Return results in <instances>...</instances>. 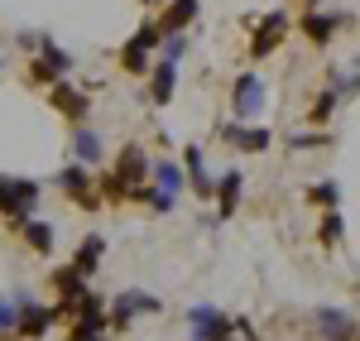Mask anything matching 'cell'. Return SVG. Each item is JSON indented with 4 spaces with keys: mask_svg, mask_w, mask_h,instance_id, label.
<instances>
[{
    "mask_svg": "<svg viewBox=\"0 0 360 341\" xmlns=\"http://www.w3.org/2000/svg\"><path fill=\"white\" fill-rule=\"evenodd\" d=\"M34 207H39V183L34 178H0V212L10 217V226L29 221Z\"/></svg>",
    "mask_w": 360,
    "mask_h": 341,
    "instance_id": "6da1fadb",
    "label": "cell"
},
{
    "mask_svg": "<svg viewBox=\"0 0 360 341\" xmlns=\"http://www.w3.org/2000/svg\"><path fill=\"white\" fill-rule=\"evenodd\" d=\"M231 101H236V115H240V120L264 115V101H269L264 77H259V72H240V77H236V86H231Z\"/></svg>",
    "mask_w": 360,
    "mask_h": 341,
    "instance_id": "7a4b0ae2",
    "label": "cell"
},
{
    "mask_svg": "<svg viewBox=\"0 0 360 341\" xmlns=\"http://www.w3.org/2000/svg\"><path fill=\"white\" fill-rule=\"evenodd\" d=\"M159 308H164V303H159L154 293H139V288H125V293H120V298L111 303V317H106V322L125 332V327H130L135 317H144V313H159Z\"/></svg>",
    "mask_w": 360,
    "mask_h": 341,
    "instance_id": "3957f363",
    "label": "cell"
},
{
    "mask_svg": "<svg viewBox=\"0 0 360 341\" xmlns=\"http://www.w3.org/2000/svg\"><path fill=\"white\" fill-rule=\"evenodd\" d=\"M188 322H193V341H221V337H231V317H221L212 303H197L193 313H188Z\"/></svg>",
    "mask_w": 360,
    "mask_h": 341,
    "instance_id": "277c9868",
    "label": "cell"
},
{
    "mask_svg": "<svg viewBox=\"0 0 360 341\" xmlns=\"http://www.w3.org/2000/svg\"><path fill=\"white\" fill-rule=\"evenodd\" d=\"M58 188L77 202V207H101V198H96V183H91V173H86L82 164H72V169L58 173Z\"/></svg>",
    "mask_w": 360,
    "mask_h": 341,
    "instance_id": "5b68a950",
    "label": "cell"
},
{
    "mask_svg": "<svg viewBox=\"0 0 360 341\" xmlns=\"http://www.w3.org/2000/svg\"><path fill=\"white\" fill-rule=\"evenodd\" d=\"M159 39H164V34H159V25H144V29L135 34V39L125 44L120 63H125L130 72H149V49H159Z\"/></svg>",
    "mask_w": 360,
    "mask_h": 341,
    "instance_id": "8992f818",
    "label": "cell"
},
{
    "mask_svg": "<svg viewBox=\"0 0 360 341\" xmlns=\"http://www.w3.org/2000/svg\"><path fill=\"white\" fill-rule=\"evenodd\" d=\"M49 101H53V106H58L63 115H68V120H77V125H82L86 115H91V101H86V91H77V86H68L63 77H58V82L49 86Z\"/></svg>",
    "mask_w": 360,
    "mask_h": 341,
    "instance_id": "52a82bcc",
    "label": "cell"
},
{
    "mask_svg": "<svg viewBox=\"0 0 360 341\" xmlns=\"http://www.w3.org/2000/svg\"><path fill=\"white\" fill-rule=\"evenodd\" d=\"M58 308H44V303H20V322H15V337L25 341H39L49 327H53Z\"/></svg>",
    "mask_w": 360,
    "mask_h": 341,
    "instance_id": "ba28073f",
    "label": "cell"
},
{
    "mask_svg": "<svg viewBox=\"0 0 360 341\" xmlns=\"http://www.w3.org/2000/svg\"><path fill=\"white\" fill-rule=\"evenodd\" d=\"M283 34H288V15H283V10H274L264 25L255 29V44H250V53H255V58H269V53L278 49V39H283Z\"/></svg>",
    "mask_w": 360,
    "mask_h": 341,
    "instance_id": "9c48e42d",
    "label": "cell"
},
{
    "mask_svg": "<svg viewBox=\"0 0 360 341\" xmlns=\"http://www.w3.org/2000/svg\"><path fill=\"white\" fill-rule=\"evenodd\" d=\"M226 140L236 144V149H245V154H264L274 135L269 130H259V125H245V120H236V125H226Z\"/></svg>",
    "mask_w": 360,
    "mask_h": 341,
    "instance_id": "30bf717a",
    "label": "cell"
},
{
    "mask_svg": "<svg viewBox=\"0 0 360 341\" xmlns=\"http://www.w3.org/2000/svg\"><path fill=\"white\" fill-rule=\"evenodd\" d=\"M317 332L322 341H356V322L341 308H317Z\"/></svg>",
    "mask_w": 360,
    "mask_h": 341,
    "instance_id": "8fae6325",
    "label": "cell"
},
{
    "mask_svg": "<svg viewBox=\"0 0 360 341\" xmlns=\"http://www.w3.org/2000/svg\"><path fill=\"white\" fill-rule=\"evenodd\" d=\"M144 173H149V159H144V149H139V144H125V149H120V159H115V178L135 188V183H144Z\"/></svg>",
    "mask_w": 360,
    "mask_h": 341,
    "instance_id": "7c38bea8",
    "label": "cell"
},
{
    "mask_svg": "<svg viewBox=\"0 0 360 341\" xmlns=\"http://www.w3.org/2000/svg\"><path fill=\"white\" fill-rule=\"evenodd\" d=\"M240 188H245V178H240V169H226L221 173V183L212 188V198L221 202V221L236 212V202H240Z\"/></svg>",
    "mask_w": 360,
    "mask_h": 341,
    "instance_id": "4fadbf2b",
    "label": "cell"
},
{
    "mask_svg": "<svg viewBox=\"0 0 360 341\" xmlns=\"http://www.w3.org/2000/svg\"><path fill=\"white\" fill-rule=\"evenodd\" d=\"M183 154H188V178H193L197 198L207 202V198H212V188H217V183H212V173H207V159H202V144H188Z\"/></svg>",
    "mask_w": 360,
    "mask_h": 341,
    "instance_id": "5bb4252c",
    "label": "cell"
},
{
    "mask_svg": "<svg viewBox=\"0 0 360 341\" xmlns=\"http://www.w3.org/2000/svg\"><path fill=\"white\" fill-rule=\"evenodd\" d=\"M197 15V0H168L164 20H159V34H183V29L193 25Z\"/></svg>",
    "mask_w": 360,
    "mask_h": 341,
    "instance_id": "9a60e30c",
    "label": "cell"
},
{
    "mask_svg": "<svg viewBox=\"0 0 360 341\" xmlns=\"http://www.w3.org/2000/svg\"><path fill=\"white\" fill-rule=\"evenodd\" d=\"M154 169V183H159V198L173 202L178 193H183V169L173 164V159H159V164H149Z\"/></svg>",
    "mask_w": 360,
    "mask_h": 341,
    "instance_id": "2e32d148",
    "label": "cell"
},
{
    "mask_svg": "<svg viewBox=\"0 0 360 341\" xmlns=\"http://www.w3.org/2000/svg\"><path fill=\"white\" fill-rule=\"evenodd\" d=\"M101 250H106V240H101V236H86L82 245H77V259H72V269H77L82 279H91V274H96V264H101Z\"/></svg>",
    "mask_w": 360,
    "mask_h": 341,
    "instance_id": "e0dca14e",
    "label": "cell"
},
{
    "mask_svg": "<svg viewBox=\"0 0 360 341\" xmlns=\"http://www.w3.org/2000/svg\"><path fill=\"white\" fill-rule=\"evenodd\" d=\"M149 77H154V82H149L154 101H159V106H168V101H173V91H178V67H173V63H159Z\"/></svg>",
    "mask_w": 360,
    "mask_h": 341,
    "instance_id": "ac0fdd59",
    "label": "cell"
},
{
    "mask_svg": "<svg viewBox=\"0 0 360 341\" xmlns=\"http://www.w3.org/2000/svg\"><path fill=\"white\" fill-rule=\"evenodd\" d=\"M20 236L29 240V250H39V255H49L53 250V221H20Z\"/></svg>",
    "mask_w": 360,
    "mask_h": 341,
    "instance_id": "d6986e66",
    "label": "cell"
},
{
    "mask_svg": "<svg viewBox=\"0 0 360 341\" xmlns=\"http://www.w3.org/2000/svg\"><path fill=\"white\" fill-rule=\"evenodd\" d=\"M72 159H77L82 169H91V164L101 159V135H96V130H77V135H72Z\"/></svg>",
    "mask_w": 360,
    "mask_h": 341,
    "instance_id": "ffe728a7",
    "label": "cell"
},
{
    "mask_svg": "<svg viewBox=\"0 0 360 341\" xmlns=\"http://www.w3.org/2000/svg\"><path fill=\"white\" fill-rule=\"evenodd\" d=\"M53 288H58V298L68 303V298H77V293L86 288V279L72 269V264H68V269H53Z\"/></svg>",
    "mask_w": 360,
    "mask_h": 341,
    "instance_id": "44dd1931",
    "label": "cell"
},
{
    "mask_svg": "<svg viewBox=\"0 0 360 341\" xmlns=\"http://www.w3.org/2000/svg\"><path fill=\"white\" fill-rule=\"evenodd\" d=\"M303 34L312 39V44H327V39L336 34V20H332V15H317V10H312V15L303 20Z\"/></svg>",
    "mask_w": 360,
    "mask_h": 341,
    "instance_id": "7402d4cb",
    "label": "cell"
},
{
    "mask_svg": "<svg viewBox=\"0 0 360 341\" xmlns=\"http://www.w3.org/2000/svg\"><path fill=\"white\" fill-rule=\"evenodd\" d=\"M341 236H346V221H341V212H327V217H322V226H317V240H322V245H341Z\"/></svg>",
    "mask_w": 360,
    "mask_h": 341,
    "instance_id": "603a6c76",
    "label": "cell"
},
{
    "mask_svg": "<svg viewBox=\"0 0 360 341\" xmlns=\"http://www.w3.org/2000/svg\"><path fill=\"white\" fill-rule=\"evenodd\" d=\"M44 67H49L53 77H63V72H72V58L63 53V49H58L53 39H44Z\"/></svg>",
    "mask_w": 360,
    "mask_h": 341,
    "instance_id": "cb8c5ba5",
    "label": "cell"
},
{
    "mask_svg": "<svg viewBox=\"0 0 360 341\" xmlns=\"http://www.w3.org/2000/svg\"><path fill=\"white\" fill-rule=\"evenodd\" d=\"M336 101H341L336 91H322V96L312 101V111H307V120H312V125H327V120H332V111H336Z\"/></svg>",
    "mask_w": 360,
    "mask_h": 341,
    "instance_id": "d4e9b609",
    "label": "cell"
},
{
    "mask_svg": "<svg viewBox=\"0 0 360 341\" xmlns=\"http://www.w3.org/2000/svg\"><path fill=\"white\" fill-rule=\"evenodd\" d=\"M307 198H312V202H322V207L332 212L336 202H341V188H336V183H312V188H307Z\"/></svg>",
    "mask_w": 360,
    "mask_h": 341,
    "instance_id": "484cf974",
    "label": "cell"
},
{
    "mask_svg": "<svg viewBox=\"0 0 360 341\" xmlns=\"http://www.w3.org/2000/svg\"><path fill=\"white\" fill-rule=\"evenodd\" d=\"M96 193H106V202H125L130 198V183H120V178H101V183H96Z\"/></svg>",
    "mask_w": 360,
    "mask_h": 341,
    "instance_id": "4316f807",
    "label": "cell"
},
{
    "mask_svg": "<svg viewBox=\"0 0 360 341\" xmlns=\"http://www.w3.org/2000/svg\"><path fill=\"white\" fill-rule=\"evenodd\" d=\"M15 322H20V303L0 298V337H15Z\"/></svg>",
    "mask_w": 360,
    "mask_h": 341,
    "instance_id": "83f0119b",
    "label": "cell"
},
{
    "mask_svg": "<svg viewBox=\"0 0 360 341\" xmlns=\"http://www.w3.org/2000/svg\"><path fill=\"white\" fill-rule=\"evenodd\" d=\"M159 44H164V63H178L183 49H188V39H183V34H168V39H159Z\"/></svg>",
    "mask_w": 360,
    "mask_h": 341,
    "instance_id": "f1b7e54d",
    "label": "cell"
},
{
    "mask_svg": "<svg viewBox=\"0 0 360 341\" xmlns=\"http://www.w3.org/2000/svg\"><path fill=\"white\" fill-rule=\"evenodd\" d=\"M336 96H351V91H360V72H336Z\"/></svg>",
    "mask_w": 360,
    "mask_h": 341,
    "instance_id": "f546056e",
    "label": "cell"
},
{
    "mask_svg": "<svg viewBox=\"0 0 360 341\" xmlns=\"http://www.w3.org/2000/svg\"><path fill=\"white\" fill-rule=\"evenodd\" d=\"M293 149H317V144H327V135H322V130H312V135H293Z\"/></svg>",
    "mask_w": 360,
    "mask_h": 341,
    "instance_id": "4dcf8cb0",
    "label": "cell"
},
{
    "mask_svg": "<svg viewBox=\"0 0 360 341\" xmlns=\"http://www.w3.org/2000/svg\"><path fill=\"white\" fill-rule=\"evenodd\" d=\"M29 77H34V82H39V86H53V82H58L53 72H49V67H44V58H39V63H34V67H29Z\"/></svg>",
    "mask_w": 360,
    "mask_h": 341,
    "instance_id": "1f68e13d",
    "label": "cell"
},
{
    "mask_svg": "<svg viewBox=\"0 0 360 341\" xmlns=\"http://www.w3.org/2000/svg\"><path fill=\"white\" fill-rule=\"evenodd\" d=\"M68 341H101V332H96V327H86V322H77V327H72V337Z\"/></svg>",
    "mask_w": 360,
    "mask_h": 341,
    "instance_id": "d6a6232c",
    "label": "cell"
},
{
    "mask_svg": "<svg viewBox=\"0 0 360 341\" xmlns=\"http://www.w3.org/2000/svg\"><path fill=\"white\" fill-rule=\"evenodd\" d=\"M144 5H159V0H144Z\"/></svg>",
    "mask_w": 360,
    "mask_h": 341,
    "instance_id": "836d02e7",
    "label": "cell"
}]
</instances>
